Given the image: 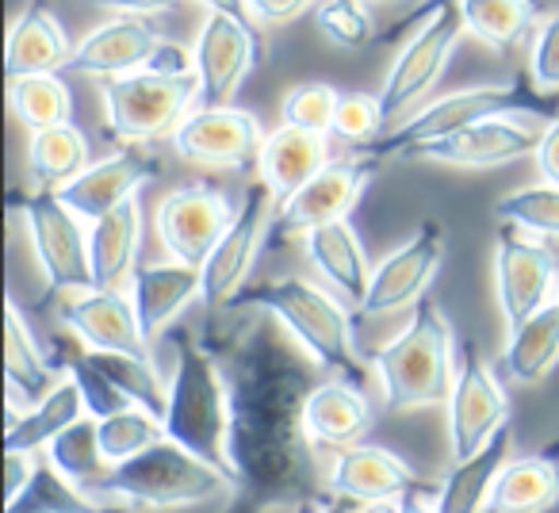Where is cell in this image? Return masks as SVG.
<instances>
[{
	"label": "cell",
	"mask_w": 559,
	"mask_h": 513,
	"mask_svg": "<svg viewBox=\"0 0 559 513\" xmlns=\"http://www.w3.org/2000/svg\"><path fill=\"white\" fill-rule=\"evenodd\" d=\"M357 510V502H349V498H337V494H330L326 502L319 505V510H311V513H353Z\"/></svg>",
	"instance_id": "db71d44e"
},
{
	"label": "cell",
	"mask_w": 559,
	"mask_h": 513,
	"mask_svg": "<svg viewBox=\"0 0 559 513\" xmlns=\"http://www.w3.org/2000/svg\"><path fill=\"white\" fill-rule=\"evenodd\" d=\"M88 4H96V9H111L119 12V16H165V12L177 9V0H88Z\"/></svg>",
	"instance_id": "c3c4849f"
},
{
	"label": "cell",
	"mask_w": 559,
	"mask_h": 513,
	"mask_svg": "<svg viewBox=\"0 0 559 513\" xmlns=\"http://www.w3.org/2000/svg\"><path fill=\"white\" fill-rule=\"evenodd\" d=\"M104 123L119 142H154L177 134V127L195 111L200 73L188 50L165 43L157 62L127 77L104 81Z\"/></svg>",
	"instance_id": "8992f818"
},
{
	"label": "cell",
	"mask_w": 559,
	"mask_h": 513,
	"mask_svg": "<svg viewBox=\"0 0 559 513\" xmlns=\"http://www.w3.org/2000/svg\"><path fill=\"white\" fill-rule=\"evenodd\" d=\"M230 383V460L246 510L230 513H311L330 498L319 449L307 437L304 410L314 383L307 368L269 334H249Z\"/></svg>",
	"instance_id": "6da1fadb"
},
{
	"label": "cell",
	"mask_w": 559,
	"mask_h": 513,
	"mask_svg": "<svg viewBox=\"0 0 559 513\" xmlns=\"http://www.w3.org/2000/svg\"><path fill=\"white\" fill-rule=\"evenodd\" d=\"M12 207L20 211L32 238V253L47 281V296H78L96 291L93 276V226L62 203L55 188H35V192L12 195Z\"/></svg>",
	"instance_id": "52a82bcc"
},
{
	"label": "cell",
	"mask_w": 559,
	"mask_h": 513,
	"mask_svg": "<svg viewBox=\"0 0 559 513\" xmlns=\"http://www.w3.org/2000/svg\"><path fill=\"white\" fill-rule=\"evenodd\" d=\"M544 127L528 123V119H513V116H495L472 123L464 131L449 134V139L426 142V146H414L411 162H437V165H452V169H495V165H510L521 157L540 150Z\"/></svg>",
	"instance_id": "e0dca14e"
},
{
	"label": "cell",
	"mask_w": 559,
	"mask_h": 513,
	"mask_svg": "<svg viewBox=\"0 0 559 513\" xmlns=\"http://www.w3.org/2000/svg\"><path fill=\"white\" fill-rule=\"evenodd\" d=\"M88 498L116 510H180V505H203V502H234L241 498V487L234 475L203 464L188 449L173 441L154 444L142 456L116 464Z\"/></svg>",
	"instance_id": "277c9868"
},
{
	"label": "cell",
	"mask_w": 559,
	"mask_h": 513,
	"mask_svg": "<svg viewBox=\"0 0 559 513\" xmlns=\"http://www.w3.org/2000/svg\"><path fill=\"white\" fill-rule=\"evenodd\" d=\"M334 134L345 142H380L388 134V123H383V111H380V100L368 93H349L342 96L337 104V119H334Z\"/></svg>",
	"instance_id": "7bdbcfd3"
},
{
	"label": "cell",
	"mask_w": 559,
	"mask_h": 513,
	"mask_svg": "<svg viewBox=\"0 0 559 513\" xmlns=\"http://www.w3.org/2000/svg\"><path fill=\"white\" fill-rule=\"evenodd\" d=\"M131 299L142 319V330L157 345V337L185 314V307L203 299V273L192 265H180V261L139 265L131 276Z\"/></svg>",
	"instance_id": "d4e9b609"
},
{
	"label": "cell",
	"mask_w": 559,
	"mask_h": 513,
	"mask_svg": "<svg viewBox=\"0 0 559 513\" xmlns=\"http://www.w3.org/2000/svg\"><path fill=\"white\" fill-rule=\"evenodd\" d=\"M551 288H559V265L544 241L521 234L513 226H498L495 238V296L502 311L506 334L525 326L533 314L551 303Z\"/></svg>",
	"instance_id": "7c38bea8"
},
{
	"label": "cell",
	"mask_w": 559,
	"mask_h": 513,
	"mask_svg": "<svg viewBox=\"0 0 559 513\" xmlns=\"http://www.w3.org/2000/svg\"><path fill=\"white\" fill-rule=\"evenodd\" d=\"M368 365H372L376 380H380L383 406L391 414L449 406L452 391H456L460 365L456 334H452L444 307L433 303V299H421L403 334L368 349Z\"/></svg>",
	"instance_id": "3957f363"
},
{
	"label": "cell",
	"mask_w": 559,
	"mask_h": 513,
	"mask_svg": "<svg viewBox=\"0 0 559 513\" xmlns=\"http://www.w3.org/2000/svg\"><path fill=\"white\" fill-rule=\"evenodd\" d=\"M142 211L139 200L123 203L93 223V276L100 291H123L139 269Z\"/></svg>",
	"instance_id": "f1b7e54d"
},
{
	"label": "cell",
	"mask_w": 559,
	"mask_h": 513,
	"mask_svg": "<svg viewBox=\"0 0 559 513\" xmlns=\"http://www.w3.org/2000/svg\"><path fill=\"white\" fill-rule=\"evenodd\" d=\"M73 47H78V43H70L66 27L58 24L43 4H32V9H24L9 24V47H4V70H9V81L66 70Z\"/></svg>",
	"instance_id": "4316f807"
},
{
	"label": "cell",
	"mask_w": 559,
	"mask_h": 513,
	"mask_svg": "<svg viewBox=\"0 0 559 513\" xmlns=\"http://www.w3.org/2000/svg\"><path fill=\"white\" fill-rule=\"evenodd\" d=\"M403 513H437V487L421 482V487L403 494Z\"/></svg>",
	"instance_id": "681fc988"
},
{
	"label": "cell",
	"mask_w": 559,
	"mask_h": 513,
	"mask_svg": "<svg viewBox=\"0 0 559 513\" xmlns=\"http://www.w3.org/2000/svg\"><path fill=\"white\" fill-rule=\"evenodd\" d=\"M559 510V460L533 452L510 460L498 475L487 513H556Z\"/></svg>",
	"instance_id": "f546056e"
},
{
	"label": "cell",
	"mask_w": 559,
	"mask_h": 513,
	"mask_svg": "<svg viewBox=\"0 0 559 513\" xmlns=\"http://www.w3.org/2000/svg\"><path fill=\"white\" fill-rule=\"evenodd\" d=\"M39 467H43L39 452H4V510H12L27 494Z\"/></svg>",
	"instance_id": "f6af8a7d"
},
{
	"label": "cell",
	"mask_w": 559,
	"mask_h": 513,
	"mask_svg": "<svg viewBox=\"0 0 559 513\" xmlns=\"http://www.w3.org/2000/svg\"><path fill=\"white\" fill-rule=\"evenodd\" d=\"M88 365L111 383L123 398L154 410L165 421L169 410V383L157 372V360H139V357H123V353H85Z\"/></svg>",
	"instance_id": "f35d334b"
},
{
	"label": "cell",
	"mask_w": 559,
	"mask_h": 513,
	"mask_svg": "<svg viewBox=\"0 0 559 513\" xmlns=\"http://www.w3.org/2000/svg\"><path fill=\"white\" fill-rule=\"evenodd\" d=\"M58 380L62 375L47 360L43 345L35 342L32 322L24 319L16 299H9V307H4V387L39 403V398H47L58 387Z\"/></svg>",
	"instance_id": "4dcf8cb0"
},
{
	"label": "cell",
	"mask_w": 559,
	"mask_h": 513,
	"mask_svg": "<svg viewBox=\"0 0 559 513\" xmlns=\"http://www.w3.org/2000/svg\"><path fill=\"white\" fill-rule=\"evenodd\" d=\"M264 127L246 108H195L173 134V146L185 162L211 165V169H238V165L261 157Z\"/></svg>",
	"instance_id": "ac0fdd59"
},
{
	"label": "cell",
	"mask_w": 559,
	"mask_h": 513,
	"mask_svg": "<svg viewBox=\"0 0 559 513\" xmlns=\"http://www.w3.org/2000/svg\"><path fill=\"white\" fill-rule=\"evenodd\" d=\"M536 165H540V177L544 184H556L559 188V116L544 127V139L540 150H536Z\"/></svg>",
	"instance_id": "7dc6e473"
},
{
	"label": "cell",
	"mask_w": 559,
	"mask_h": 513,
	"mask_svg": "<svg viewBox=\"0 0 559 513\" xmlns=\"http://www.w3.org/2000/svg\"><path fill=\"white\" fill-rule=\"evenodd\" d=\"M528 104V85L525 81H506V85H475V88H460V93L437 96V100L421 104L411 119H403L399 127H391L380 142H372V154L380 162L399 157L403 162L414 146H426V142L449 139V134L464 131L472 123L495 116H510V111L525 108Z\"/></svg>",
	"instance_id": "ba28073f"
},
{
	"label": "cell",
	"mask_w": 559,
	"mask_h": 513,
	"mask_svg": "<svg viewBox=\"0 0 559 513\" xmlns=\"http://www.w3.org/2000/svg\"><path fill=\"white\" fill-rule=\"evenodd\" d=\"M96 437H100V452L111 467L127 464V460L150 452L154 444L169 441V437H165V421L139 403H127V406H119V410L96 418Z\"/></svg>",
	"instance_id": "d590c367"
},
{
	"label": "cell",
	"mask_w": 559,
	"mask_h": 513,
	"mask_svg": "<svg viewBox=\"0 0 559 513\" xmlns=\"http://www.w3.org/2000/svg\"><path fill=\"white\" fill-rule=\"evenodd\" d=\"M376 4H406V0H376Z\"/></svg>",
	"instance_id": "9f6ffc18"
},
{
	"label": "cell",
	"mask_w": 559,
	"mask_h": 513,
	"mask_svg": "<svg viewBox=\"0 0 559 513\" xmlns=\"http://www.w3.org/2000/svg\"><path fill=\"white\" fill-rule=\"evenodd\" d=\"M353 513H403V498H383V502H365Z\"/></svg>",
	"instance_id": "f5cc1de1"
},
{
	"label": "cell",
	"mask_w": 559,
	"mask_h": 513,
	"mask_svg": "<svg viewBox=\"0 0 559 513\" xmlns=\"http://www.w3.org/2000/svg\"><path fill=\"white\" fill-rule=\"evenodd\" d=\"M460 35H464V16H460V9H449V12H441V16H429L426 24H418L414 39H406V47L399 50L388 77H383L380 93H376L383 123L399 127L403 119H411L421 104H429V93L437 88V81L444 77L452 55H456Z\"/></svg>",
	"instance_id": "9c48e42d"
},
{
	"label": "cell",
	"mask_w": 559,
	"mask_h": 513,
	"mask_svg": "<svg viewBox=\"0 0 559 513\" xmlns=\"http://www.w3.org/2000/svg\"><path fill=\"white\" fill-rule=\"evenodd\" d=\"M556 307H559V288H556Z\"/></svg>",
	"instance_id": "6f0895ef"
},
{
	"label": "cell",
	"mask_w": 559,
	"mask_h": 513,
	"mask_svg": "<svg viewBox=\"0 0 559 513\" xmlns=\"http://www.w3.org/2000/svg\"><path fill=\"white\" fill-rule=\"evenodd\" d=\"M195 4H203L207 12H226V16L249 20V0H195Z\"/></svg>",
	"instance_id": "f907efd6"
},
{
	"label": "cell",
	"mask_w": 559,
	"mask_h": 513,
	"mask_svg": "<svg viewBox=\"0 0 559 513\" xmlns=\"http://www.w3.org/2000/svg\"><path fill=\"white\" fill-rule=\"evenodd\" d=\"M165 437L203 464L234 475L230 460V383L218 357L192 334L177 337V357L169 375V410Z\"/></svg>",
	"instance_id": "5b68a950"
},
{
	"label": "cell",
	"mask_w": 559,
	"mask_h": 513,
	"mask_svg": "<svg viewBox=\"0 0 559 513\" xmlns=\"http://www.w3.org/2000/svg\"><path fill=\"white\" fill-rule=\"evenodd\" d=\"M304 249H307V261L314 265V273L326 281V288L360 311L368 299V288H372L376 269L368 265L365 241L353 230L349 218L304 234Z\"/></svg>",
	"instance_id": "cb8c5ba5"
},
{
	"label": "cell",
	"mask_w": 559,
	"mask_h": 513,
	"mask_svg": "<svg viewBox=\"0 0 559 513\" xmlns=\"http://www.w3.org/2000/svg\"><path fill=\"white\" fill-rule=\"evenodd\" d=\"M27 165L43 188H66L88 169V139L73 123H58L47 131H35L27 142Z\"/></svg>",
	"instance_id": "836d02e7"
},
{
	"label": "cell",
	"mask_w": 559,
	"mask_h": 513,
	"mask_svg": "<svg viewBox=\"0 0 559 513\" xmlns=\"http://www.w3.org/2000/svg\"><path fill=\"white\" fill-rule=\"evenodd\" d=\"M238 218L230 195L215 184H180L162 195L154 211V230L169 261L203 269L215 246Z\"/></svg>",
	"instance_id": "8fae6325"
},
{
	"label": "cell",
	"mask_w": 559,
	"mask_h": 513,
	"mask_svg": "<svg viewBox=\"0 0 559 513\" xmlns=\"http://www.w3.org/2000/svg\"><path fill=\"white\" fill-rule=\"evenodd\" d=\"M314 27L322 32V39L342 50L368 47L376 35L372 12L365 9V0H319L314 4Z\"/></svg>",
	"instance_id": "b9f144b4"
},
{
	"label": "cell",
	"mask_w": 559,
	"mask_h": 513,
	"mask_svg": "<svg viewBox=\"0 0 559 513\" xmlns=\"http://www.w3.org/2000/svg\"><path fill=\"white\" fill-rule=\"evenodd\" d=\"M162 172L157 157L142 154V150H119V154H108L104 162H93L78 180H70L66 188H58L62 203H70L85 223H96V218L111 215L123 203L139 200V188L146 180H154Z\"/></svg>",
	"instance_id": "44dd1931"
},
{
	"label": "cell",
	"mask_w": 559,
	"mask_h": 513,
	"mask_svg": "<svg viewBox=\"0 0 559 513\" xmlns=\"http://www.w3.org/2000/svg\"><path fill=\"white\" fill-rule=\"evenodd\" d=\"M162 50H165V35L157 32L150 20L116 16L96 27V32H88L85 39L73 47L66 70L116 81V77H127V73L146 70L150 62H157Z\"/></svg>",
	"instance_id": "ffe728a7"
},
{
	"label": "cell",
	"mask_w": 559,
	"mask_h": 513,
	"mask_svg": "<svg viewBox=\"0 0 559 513\" xmlns=\"http://www.w3.org/2000/svg\"><path fill=\"white\" fill-rule=\"evenodd\" d=\"M528 77L540 93H559V12H551L528 47Z\"/></svg>",
	"instance_id": "ee69618b"
},
{
	"label": "cell",
	"mask_w": 559,
	"mask_h": 513,
	"mask_svg": "<svg viewBox=\"0 0 559 513\" xmlns=\"http://www.w3.org/2000/svg\"><path fill=\"white\" fill-rule=\"evenodd\" d=\"M460 4H464V0H426V4H421L418 12H414V24H426L429 16H441V12H449V9H460Z\"/></svg>",
	"instance_id": "816d5d0a"
},
{
	"label": "cell",
	"mask_w": 559,
	"mask_h": 513,
	"mask_svg": "<svg viewBox=\"0 0 559 513\" xmlns=\"http://www.w3.org/2000/svg\"><path fill=\"white\" fill-rule=\"evenodd\" d=\"M234 311L249 307L261 311L269 319H276L280 326L296 337V345L322 368L330 372V380H345L365 387L368 383V353L360 349L357 330L349 319V303L342 296H334L330 288L304 276H280V281L249 284L238 299Z\"/></svg>",
	"instance_id": "7a4b0ae2"
},
{
	"label": "cell",
	"mask_w": 559,
	"mask_h": 513,
	"mask_svg": "<svg viewBox=\"0 0 559 513\" xmlns=\"http://www.w3.org/2000/svg\"><path fill=\"white\" fill-rule=\"evenodd\" d=\"M330 134L296 131V127H280L264 139L261 157H257V172L261 184L276 195L280 203L292 200L299 188H307L334 157H330Z\"/></svg>",
	"instance_id": "484cf974"
},
{
	"label": "cell",
	"mask_w": 559,
	"mask_h": 513,
	"mask_svg": "<svg viewBox=\"0 0 559 513\" xmlns=\"http://www.w3.org/2000/svg\"><path fill=\"white\" fill-rule=\"evenodd\" d=\"M495 218L521 234L536 238H559V188L556 184H528L513 188L495 203Z\"/></svg>",
	"instance_id": "ab89813d"
},
{
	"label": "cell",
	"mask_w": 559,
	"mask_h": 513,
	"mask_svg": "<svg viewBox=\"0 0 559 513\" xmlns=\"http://www.w3.org/2000/svg\"><path fill=\"white\" fill-rule=\"evenodd\" d=\"M326 487L330 494L365 505L383 502V498H403L406 490L421 487V479L403 456L365 441L357 449L334 452V460L326 467Z\"/></svg>",
	"instance_id": "7402d4cb"
},
{
	"label": "cell",
	"mask_w": 559,
	"mask_h": 513,
	"mask_svg": "<svg viewBox=\"0 0 559 513\" xmlns=\"http://www.w3.org/2000/svg\"><path fill=\"white\" fill-rule=\"evenodd\" d=\"M460 16L472 39H479L495 55H506L536 24V0H464Z\"/></svg>",
	"instance_id": "e575fe53"
},
{
	"label": "cell",
	"mask_w": 559,
	"mask_h": 513,
	"mask_svg": "<svg viewBox=\"0 0 559 513\" xmlns=\"http://www.w3.org/2000/svg\"><path fill=\"white\" fill-rule=\"evenodd\" d=\"M62 322L88 353H123V357L157 360L154 342L142 330L134 299L123 291H78L62 303Z\"/></svg>",
	"instance_id": "d6986e66"
},
{
	"label": "cell",
	"mask_w": 559,
	"mask_h": 513,
	"mask_svg": "<svg viewBox=\"0 0 559 513\" xmlns=\"http://www.w3.org/2000/svg\"><path fill=\"white\" fill-rule=\"evenodd\" d=\"M449 456L452 464L472 460L495 441L502 429H510V398L502 391V380L490 368V360L479 353L472 337L460 342V375L456 391L449 398Z\"/></svg>",
	"instance_id": "30bf717a"
},
{
	"label": "cell",
	"mask_w": 559,
	"mask_h": 513,
	"mask_svg": "<svg viewBox=\"0 0 559 513\" xmlns=\"http://www.w3.org/2000/svg\"><path fill=\"white\" fill-rule=\"evenodd\" d=\"M304 426L319 452H345L365 444V437L376 426V410L357 383L322 380L314 383L311 398H307Z\"/></svg>",
	"instance_id": "603a6c76"
},
{
	"label": "cell",
	"mask_w": 559,
	"mask_h": 513,
	"mask_svg": "<svg viewBox=\"0 0 559 513\" xmlns=\"http://www.w3.org/2000/svg\"><path fill=\"white\" fill-rule=\"evenodd\" d=\"M513 433L502 429L495 441L472 460H460L449 467L441 482H437V513H487L490 494H495L498 475L510 464Z\"/></svg>",
	"instance_id": "83f0119b"
},
{
	"label": "cell",
	"mask_w": 559,
	"mask_h": 513,
	"mask_svg": "<svg viewBox=\"0 0 559 513\" xmlns=\"http://www.w3.org/2000/svg\"><path fill=\"white\" fill-rule=\"evenodd\" d=\"M376 169H380V157H376L372 150L334 157L311 184L299 188L292 200L280 203L276 223H272L276 234L280 238H288V234H311V230H319V226L349 218V211L360 203V192L372 184Z\"/></svg>",
	"instance_id": "4fadbf2b"
},
{
	"label": "cell",
	"mask_w": 559,
	"mask_h": 513,
	"mask_svg": "<svg viewBox=\"0 0 559 513\" xmlns=\"http://www.w3.org/2000/svg\"><path fill=\"white\" fill-rule=\"evenodd\" d=\"M47 464L62 475L66 482H73L78 490H93L104 475L111 472V464L100 452V437H96V418H81L78 426H70L62 437L47 444Z\"/></svg>",
	"instance_id": "74e56055"
},
{
	"label": "cell",
	"mask_w": 559,
	"mask_h": 513,
	"mask_svg": "<svg viewBox=\"0 0 559 513\" xmlns=\"http://www.w3.org/2000/svg\"><path fill=\"white\" fill-rule=\"evenodd\" d=\"M272 207H276V195L261 180L246 188V200L238 203V218L226 230V238L215 246V253L207 256V265L200 269L203 303L207 307H230L249 288L253 261L261 253V241L272 226Z\"/></svg>",
	"instance_id": "9a60e30c"
},
{
	"label": "cell",
	"mask_w": 559,
	"mask_h": 513,
	"mask_svg": "<svg viewBox=\"0 0 559 513\" xmlns=\"http://www.w3.org/2000/svg\"><path fill=\"white\" fill-rule=\"evenodd\" d=\"M337 104H342V96L334 88L322 85V81H307V85H296L284 96V104H280V127H296V131H311V134H334Z\"/></svg>",
	"instance_id": "60d3db41"
},
{
	"label": "cell",
	"mask_w": 559,
	"mask_h": 513,
	"mask_svg": "<svg viewBox=\"0 0 559 513\" xmlns=\"http://www.w3.org/2000/svg\"><path fill=\"white\" fill-rule=\"evenodd\" d=\"M544 456H551V460H559V437H556V441H551V444H544Z\"/></svg>",
	"instance_id": "11a10c76"
},
{
	"label": "cell",
	"mask_w": 559,
	"mask_h": 513,
	"mask_svg": "<svg viewBox=\"0 0 559 513\" xmlns=\"http://www.w3.org/2000/svg\"><path fill=\"white\" fill-rule=\"evenodd\" d=\"M9 108L32 134L58 123H73V93L62 81V73L9 81Z\"/></svg>",
	"instance_id": "8d00e7d4"
},
{
	"label": "cell",
	"mask_w": 559,
	"mask_h": 513,
	"mask_svg": "<svg viewBox=\"0 0 559 513\" xmlns=\"http://www.w3.org/2000/svg\"><path fill=\"white\" fill-rule=\"evenodd\" d=\"M556 365H559V307L551 299L525 326L506 334L502 368L518 387H536Z\"/></svg>",
	"instance_id": "d6a6232c"
},
{
	"label": "cell",
	"mask_w": 559,
	"mask_h": 513,
	"mask_svg": "<svg viewBox=\"0 0 559 513\" xmlns=\"http://www.w3.org/2000/svg\"><path fill=\"white\" fill-rule=\"evenodd\" d=\"M81 418H88L85 391L73 375H62L58 387L24 414L20 426L4 429V452H47V444Z\"/></svg>",
	"instance_id": "1f68e13d"
},
{
	"label": "cell",
	"mask_w": 559,
	"mask_h": 513,
	"mask_svg": "<svg viewBox=\"0 0 559 513\" xmlns=\"http://www.w3.org/2000/svg\"><path fill=\"white\" fill-rule=\"evenodd\" d=\"M444 265V230L437 218H421L418 230L391 249L372 273V288L360 311L365 314H395L406 307H418L426 291L433 288L437 273Z\"/></svg>",
	"instance_id": "2e32d148"
},
{
	"label": "cell",
	"mask_w": 559,
	"mask_h": 513,
	"mask_svg": "<svg viewBox=\"0 0 559 513\" xmlns=\"http://www.w3.org/2000/svg\"><path fill=\"white\" fill-rule=\"evenodd\" d=\"M261 58V39L253 24L226 12H207L200 35H195L192 62L200 73V104L203 108H226Z\"/></svg>",
	"instance_id": "5bb4252c"
},
{
	"label": "cell",
	"mask_w": 559,
	"mask_h": 513,
	"mask_svg": "<svg viewBox=\"0 0 559 513\" xmlns=\"http://www.w3.org/2000/svg\"><path fill=\"white\" fill-rule=\"evenodd\" d=\"M319 0H249V16H257L261 24H292V20H299L307 9H314Z\"/></svg>",
	"instance_id": "bcb514c9"
}]
</instances>
